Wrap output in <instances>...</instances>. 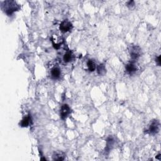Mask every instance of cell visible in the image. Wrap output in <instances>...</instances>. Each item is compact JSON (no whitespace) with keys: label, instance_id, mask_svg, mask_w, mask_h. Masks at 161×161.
Segmentation results:
<instances>
[{"label":"cell","instance_id":"cell-1","mask_svg":"<svg viewBox=\"0 0 161 161\" xmlns=\"http://www.w3.org/2000/svg\"><path fill=\"white\" fill-rule=\"evenodd\" d=\"M2 8L7 15L11 16L20 9V6L15 1H5L2 3Z\"/></svg>","mask_w":161,"mask_h":161},{"label":"cell","instance_id":"cell-2","mask_svg":"<svg viewBox=\"0 0 161 161\" xmlns=\"http://www.w3.org/2000/svg\"><path fill=\"white\" fill-rule=\"evenodd\" d=\"M160 130V123L157 120H154L150 122L148 129L146 130V133L148 134L155 135L157 134Z\"/></svg>","mask_w":161,"mask_h":161},{"label":"cell","instance_id":"cell-3","mask_svg":"<svg viewBox=\"0 0 161 161\" xmlns=\"http://www.w3.org/2000/svg\"><path fill=\"white\" fill-rule=\"evenodd\" d=\"M129 53L132 59H137L141 56V48L138 46V45H130L129 47Z\"/></svg>","mask_w":161,"mask_h":161},{"label":"cell","instance_id":"cell-4","mask_svg":"<svg viewBox=\"0 0 161 161\" xmlns=\"http://www.w3.org/2000/svg\"><path fill=\"white\" fill-rule=\"evenodd\" d=\"M73 28L72 24L69 22L68 20H64L63 22H62L60 25L59 28L62 32L65 33L71 31Z\"/></svg>","mask_w":161,"mask_h":161},{"label":"cell","instance_id":"cell-5","mask_svg":"<svg viewBox=\"0 0 161 161\" xmlns=\"http://www.w3.org/2000/svg\"><path fill=\"white\" fill-rule=\"evenodd\" d=\"M71 108L67 104H64L63 106H61L60 109V117L63 120L66 119L69 115L71 113Z\"/></svg>","mask_w":161,"mask_h":161},{"label":"cell","instance_id":"cell-6","mask_svg":"<svg viewBox=\"0 0 161 161\" xmlns=\"http://www.w3.org/2000/svg\"><path fill=\"white\" fill-rule=\"evenodd\" d=\"M51 41L52 42L53 46L56 49H58L63 43V39L57 35H52L51 37Z\"/></svg>","mask_w":161,"mask_h":161},{"label":"cell","instance_id":"cell-7","mask_svg":"<svg viewBox=\"0 0 161 161\" xmlns=\"http://www.w3.org/2000/svg\"><path fill=\"white\" fill-rule=\"evenodd\" d=\"M65 158V154L62 151H56L52 155V159L53 160L62 161Z\"/></svg>","mask_w":161,"mask_h":161},{"label":"cell","instance_id":"cell-8","mask_svg":"<svg viewBox=\"0 0 161 161\" xmlns=\"http://www.w3.org/2000/svg\"><path fill=\"white\" fill-rule=\"evenodd\" d=\"M51 77L53 79H58L61 75L60 69L58 67H54L51 69Z\"/></svg>","mask_w":161,"mask_h":161},{"label":"cell","instance_id":"cell-9","mask_svg":"<svg viewBox=\"0 0 161 161\" xmlns=\"http://www.w3.org/2000/svg\"><path fill=\"white\" fill-rule=\"evenodd\" d=\"M125 69H126V72L129 74H131L134 73L135 72L137 71V67L134 63H130L129 64H127L125 66Z\"/></svg>","mask_w":161,"mask_h":161},{"label":"cell","instance_id":"cell-10","mask_svg":"<svg viewBox=\"0 0 161 161\" xmlns=\"http://www.w3.org/2000/svg\"><path fill=\"white\" fill-rule=\"evenodd\" d=\"M31 116L30 115H28L22 119V120L21 121V123H20V125L22 127H27L30 125V124H31Z\"/></svg>","mask_w":161,"mask_h":161},{"label":"cell","instance_id":"cell-11","mask_svg":"<svg viewBox=\"0 0 161 161\" xmlns=\"http://www.w3.org/2000/svg\"><path fill=\"white\" fill-rule=\"evenodd\" d=\"M73 55L71 51H67L64 54L63 57V60L65 63H68L69 62H71L72 59Z\"/></svg>","mask_w":161,"mask_h":161},{"label":"cell","instance_id":"cell-12","mask_svg":"<svg viewBox=\"0 0 161 161\" xmlns=\"http://www.w3.org/2000/svg\"><path fill=\"white\" fill-rule=\"evenodd\" d=\"M97 72L99 75L100 76H104L106 72V67L105 65L103 64H101L99 65L97 67Z\"/></svg>","mask_w":161,"mask_h":161},{"label":"cell","instance_id":"cell-13","mask_svg":"<svg viewBox=\"0 0 161 161\" xmlns=\"http://www.w3.org/2000/svg\"><path fill=\"white\" fill-rule=\"evenodd\" d=\"M114 144V140L113 138L109 137L107 139L106 141V151L105 152H109L111 148L113 147V146Z\"/></svg>","mask_w":161,"mask_h":161},{"label":"cell","instance_id":"cell-14","mask_svg":"<svg viewBox=\"0 0 161 161\" xmlns=\"http://www.w3.org/2000/svg\"><path fill=\"white\" fill-rule=\"evenodd\" d=\"M87 66L88 70L90 72H93L95 71L96 67V63L93 60H88V61L87 62Z\"/></svg>","mask_w":161,"mask_h":161},{"label":"cell","instance_id":"cell-15","mask_svg":"<svg viewBox=\"0 0 161 161\" xmlns=\"http://www.w3.org/2000/svg\"><path fill=\"white\" fill-rule=\"evenodd\" d=\"M155 62H156V63L157 64V65H158L159 66L160 65V56H159L158 57H156Z\"/></svg>","mask_w":161,"mask_h":161},{"label":"cell","instance_id":"cell-16","mask_svg":"<svg viewBox=\"0 0 161 161\" xmlns=\"http://www.w3.org/2000/svg\"><path fill=\"white\" fill-rule=\"evenodd\" d=\"M134 5V1H130L129 2H127V6H129V7H131V6H133Z\"/></svg>","mask_w":161,"mask_h":161},{"label":"cell","instance_id":"cell-17","mask_svg":"<svg viewBox=\"0 0 161 161\" xmlns=\"http://www.w3.org/2000/svg\"><path fill=\"white\" fill-rule=\"evenodd\" d=\"M157 159H158L159 160H160L161 159V157H160V154H159L156 157Z\"/></svg>","mask_w":161,"mask_h":161}]
</instances>
